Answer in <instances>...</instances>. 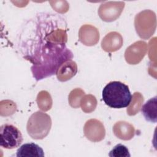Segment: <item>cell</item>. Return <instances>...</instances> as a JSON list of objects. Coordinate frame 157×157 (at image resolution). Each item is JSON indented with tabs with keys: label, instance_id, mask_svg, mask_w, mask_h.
Instances as JSON below:
<instances>
[{
	"label": "cell",
	"instance_id": "6da1fadb",
	"mask_svg": "<svg viewBox=\"0 0 157 157\" xmlns=\"http://www.w3.org/2000/svg\"><path fill=\"white\" fill-rule=\"evenodd\" d=\"M48 52L44 54V63L39 66H33L31 67L33 76L37 80L55 74L60 66L73 57L72 52L64 44H49L46 45Z\"/></svg>",
	"mask_w": 157,
	"mask_h": 157
},
{
	"label": "cell",
	"instance_id": "7a4b0ae2",
	"mask_svg": "<svg viewBox=\"0 0 157 157\" xmlns=\"http://www.w3.org/2000/svg\"><path fill=\"white\" fill-rule=\"evenodd\" d=\"M102 99L109 107L113 109L127 107L132 101V94L128 86L124 83L113 81L103 88Z\"/></svg>",
	"mask_w": 157,
	"mask_h": 157
},
{
	"label": "cell",
	"instance_id": "3957f363",
	"mask_svg": "<svg viewBox=\"0 0 157 157\" xmlns=\"http://www.w3.org/2000/svg\"><path fill=\"white\" fill-rule=\"evenodd\" d=\"M52 126L50 117L47 114L37 112L29 118L27 123V131L34 139H42L49 132Z\"/></svg>",
	"mask_w": 157,
	"mask_h": 157
},
{
	"label": "cell",
	"instance_id": "277c9868",
	"mask_svg": "<svg viewBox=\"0 0 157 157\" xmlns=\"http://www.w3.org/2000/svg\"><path fill=\"white\" fill-rule=\"evenodd\" d=\"M21 131L12 124H4L0 128V145L4 148L13 149L23 142Z\"/></svg>",
	"mask_w": 157,
	"mask_h": 157
},
{
	"label": "cell",
	"instance_id": "5b68a950",
	"mask_svg": "<svg viewBox=\"0 0 157 157\" xmlns=\"http://www.w3.org/2000/svg\"><path fill=\"white\" fill-rule=\"evenodd\" d=\"M17 156H44L43 149L34 143H28L22 145L17 151Z\"/></svg>",
	"mask_w": 157,
	"mask_h": 157
},
{
	"label": "cell",
	"instance_id": "8992f818",
	"mask_svg": "<svg viewBox=\"0 0 157 157\" xmlns=\"http://www.w3.org/2000/svg\"><path fill=\"white\" fill-rule=\"evenodd\" d=\"M156 96L149 99L141 108V112L145 119L151 123H156Z\"/></svg>",
	"mask_w": 157,
	"mask_h": 157
},
{
	"label": "cell",
	"instance_id": "52a82bcc",
	"mask_svg": "<svg viewBox=\"0 0 157 157\" xmlns=\"http://www.w3.org/2000/svg\"><path fill=\"white\" fill-rule=\"evenodd\" d=\"M109 156L110 157H130L131 155L128 148L119 144L112 148L109 152Z\"/></svg>",
	"mask_w": 157,
	"mask_h": 157
}]
</instances>
